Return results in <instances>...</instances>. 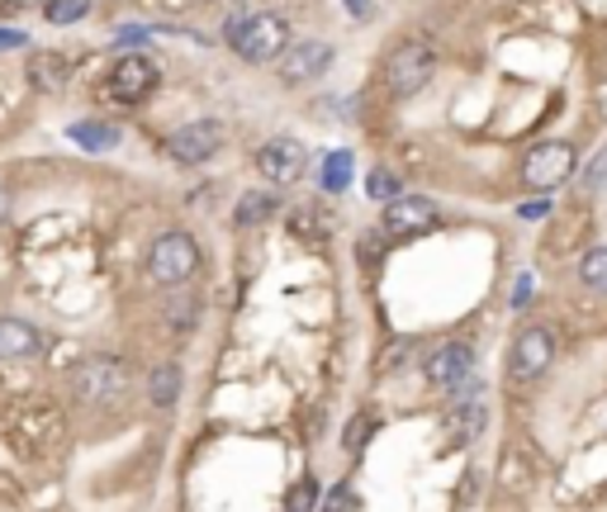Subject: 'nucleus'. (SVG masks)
Listing matches in <instances>:
<instances>
[{
	"mask_svg": "<svg viewBox=\"0 0 607 512\" xmlns=\"http://www.w3.org/2000/svg\"><path fill=\"white\" fill-rule=\"evenodd\" d=\"M223 39H228V48H233L242 62L266 67V62H276L280 52L290 48V24H285L280 14H271V10H238L233 20L223 24Z\"/></svg>",
	"mask_w": 607,
	"mask_h": 512,
	"instance_id": "obj_1",
	"label": "nucleus"
},
{
	"mask_svg": "<svg viewBox=\"0 0 607 512\" xmlns=\"http://www.w3.org/2000/svg\"><path fill=\"white\" fill-rule=\"evenodd\" d=\"M133 390V370L119 357H91L71 370V399L81 409H119Z\"/></svg>",
	"mask_w": 607,
	"mask_h": 512,
	"instance_id": "obj_2",
	"label": "nucleus"
},
{
	"mask_svg": "<svg viewBox=\"0 0 607 512\" xmlns=\"http://www.w3.org/2000/svg\"><path fill=\"white\" fill-rule=\"evenodd\" d=\"M432 77H437V48L427 39H404L385 58V86L395 100H414L418 91L432 86Z\"/></svg>",
	"mask_w": 607,
	"mask_h": 512,
	"instance_id": "obj_3",
	"label": "nucleus"
},
{
	"mask_svg": "<svg viewBox=\"0 0 607 512\" xmlns=\"http://www.w3.org/2000/svg\"><path fill=\"white\" fill-rule=\"evenodd\" d=\"M195 271H200V242H195L190 233L171 228V233H162L152 242V252H148V280L152 285L181 290V285H190Z\"/></svg>",
	"mask_w": 607,
	"mask_h": 512,
	"instance_id": "obj_4",
	"label": "nucleus"
},
{
	"mask_svg": "<svg viewBox=\"0 0 607 512\" xmlns=\"http://www.w3.org/2000/svg\"><path fill=\"white\" fill-rule=\"evenodd\" d=\"M422 375H427V384H432L437 394H470V390H479V384L470 380L475 375V347L470 342H441L432 357L422 361Z\"/></svg>",
	"mask_w": 607,
	"mask_h": 512,
	"instance_id": "obj_5",
	"label": "nucleus"
},
{
	"mask_svg": "<svg viewBox=\"0 0 607 512\" xmlns=\"http://www.w3.org/2000/svg\"><path fill=\"white\" fill-rule=\"evenodd\" d=\"M550 361H556V332L541 328V323H531L523 328L513 338V351H508V380L513 384H531V380H541Z\"/></svg>",
	"mask_w": 607,
	"mask_h": 512,
	"instance_id": "obj_6",
	"label": "nucleus"
},
{
	"mask_svg": "<svg viewBox=\"0 0 607 512\" xmlns=\"http://www.w3.org/2000/svg\"><path fill=\"white\" fill-rule=\"evenodd\" d=\"M575 167H579V152L556 138V143H537V148H531L523 157V167H517V175H523L527 190H556V185H565L569 175H575Z\"/></svg>",
	"mask_w": 607,
	"mask_h": 512,
	"instance_id": "obj_7",
	"label": "nucleus"
},
{
	"mask_svg": "<svg viewBox=\"0 0 607 512\" xmlns=\"http://www.w3.org/2000/svg\"><path fill=\"white\" fill-rule=\"evenodd\" d=\"M223 148V123L219 119H195V123H181L171 138H167V157L176 167H200L209 162L213 152Z\"/></svg>",
	"mask_w": 607,
	"mask_h": 512,
	"instance_id": "obj_8",
	"label": "nucleus"
},
{
	"mask_svg": "<svg viewBox=\"0 0 607 512\" xmlns=\"http://www.w3.org/2000/svg\"><path fill=\"white\" fill-rule=\"evenodd\" d=\"M437 200H427V195H395V200H385V233L389 238H418V233H432L437 228Z\"/></svg>",
	"mask_w": 607,
	"mask_h": 512,
	"instance_id": "obj_9",
	"label": "nucleus"
},
{
	"mask_svg": "<svg viewBox=\"0 0 607 512\" xmlns=\"http://www.w3.org/2000/svg\"><path fill=\"white\" fill-rule=\"evenodd\" d=\"M304 167H309V152H304L299 138H271V143L257 148V171L266 175L271 185H295L304 181Z\"/></svg>",
	"mask_w": 607,
	"mask_h": 512,
	"instance_id": "obj_10",
	"label": "nucleus"
},
{
	"mask_svg": "<svg viewBox=\"0 0 607 512\" xmlns=\"http://www.w3.org/2000/svg\"><path fill=\"white\" fill-rule=\"evenodd\" d=\"M332 67V48L328 43H318V39H309V43H290L276 58V77L285 81V86H309V81H318Z\"/></svg>",
	"mask_w": 607,
	"mask_h": 512,
	"instance_id": "obj_11",
	"label": "nucleus"
},
{
	"mask_svg": "<svg viewBox=\"0 0 607 512\" xmlns=\"http://www.w3.org/2000/svg\"><path fill=\"white\" fill-rule=\"evenodd\" d=\"M110 91L115 100L123 104H138V100H148L157 91V67L142 58V52H129V58H119L115 62V72H110Z\"/></svg>",
	"mask_w": 607,
	"mask_h": 512,
	"instance_id": "obj_12",
	"label": "nucleus"
},
{
	"mask_svg": "<svg viewBox=\"0 0 607 512\" xmlns=\"http://www.w3.org/2000/svg\"><path fill=\"white\" fill-rule=\"evenodd\" d=\"M43 351V332L24 318H0V361H33Z\"/></svg>",
	"mask_w": 607,
	"mask_h": 512,
	"instance_id": "obj_13",
	"label": "nucleus"
},
{
	"mask_svg": "<svg viewBox=\"0 0 607 512\" xmlns=\"http://www.w3.org/2000/svg\"><path fill=\"white\" fill-rule=\"evenodd\" d=\"M71 77V67L67 58H58V52H33L29 58V81H33V91H48V96H58L62 86Z\"/></svg>",
	"mask_w": 607,
	"mask_h": 512,
	"instance_id": "obj_14",
	"label": "nucleus"
},
{
	"mask_svg": "<svg viewBox=\"0 0 607 512\" xmlns=\"http://www.w3.org/2000/svg\"><path fill=\"white\" fill-rule=\"evenodd\" d=\"M485 422H489V413H485V403H460V409L446 418V436L456 441V446H466V441H475L479 432H485Z\"/></svg>",
	"mask_w": 607,
	"mask_h": 512,
	"instance_id": "obj_15",
	"label": "nucleus"
},
{
	"mask_svg": "<svg viewBox=\"0 0 607 512\" xmlns=\"http://www.w3.org/2000/svg\"><path fill=\"white\" fill-rule=\"evenodd\" d=\"M71 143H77V148H91V152H105V148L119 143V129H115V123L86 119V123H71Z\"/></svg>",
	"mask_w": 607,
	"mask_h": 512,
	"instance_id": "obj_16",
	"label": "nucleus"
},
{
	"mask_svg": "<svg viewBox=\"0 0 607 512\" xmlns=\"http://www.w3.org/2000/svg\"><path fill=\"white\" fill-rule=\"evenodd\" d=\"M271 214H276V195L247 190V195L238 200V209H233V223H238V228H257V223H266Z\"/></svg>",
	"mask_w": 607,
	"mask_h": 512,
	"instance_id": "obj_17",
	"label": "nucleus"
},
{
	"mask_svg": "<svg viewBox=\"0 0 607 512\" xmlns=\"http://www.w3.org/2000/svg\"><path fill=\"white\" fill-rule=\"evenodd\" d=\"M579 285L594 294H607V247H588L579 257Z\"/></svg>",
	"mask_w": 607,
	"mask_h": 512,
	"instance_id": "obj_18",
	"label": "nucleus"
},
{
	"mask_svg": "<svg viewBox=\"0 0 607 512\" xmlns=\"http://www.w3.org/2000/svg\"><path fill=\"white\" fill-rule=\"evenodd\" d=\"M176 394H181V370H176V365H157L152 380H148V399L157 403V409H171Z\"/></svg>",
	"mask_w": 607,
	"mask_h": 512,
	"instance_id": "obj_19",
	"label": "nucleus"
},
{
	"mask_svg": "<svg viewBox=\"0 0 607 512\" xmlns=\"http://www.w3.org/2000/svg\"><path fill=\"white\" fill-rule=\"evenodd\" d=\"M91 14V0H43V20L48 24H77V20H86Z\"/></svg>",
	"mask_w": 607,
	"mask_h": 512,
	"instance_id": "obj_20",
	"label": "nucleus"
},
{
	"mask_svg": "<svg viewBox=\"0 0 607 512\" xmlns=\"http://www.w3.org/2000/svg\"><path fill=\"white\" fill-rule=\"evenodd\" d=\"M351 185V152H328L324 157V190H347Z\"/></svg>",
	"mask_w": 607,
	"mask_h": 512,
	"instance_id": "obj_21",
	"label": "nucleus"
},
{
	"mask_svg": "<svg viewBox=\"0 0 607 512\" xmlns=\"http://www.w3.org/2000/svg\"><path fill=\"white\" fill-rule=\"evenodd\" d=\"M318 508V484L304 474V480L290 489V499H285V512H314Z\"/></svg>",
	"mask_w": 607,
	"mask_h": 512,
	"instance_id": "obj_22",
	"label": "nucleus"
},
{
	"mask_svg": "<svg viewBox=\"0 0 607 512\" xmlns=\"http://www.w3.org/2000/svg\"><path fill=\"white\" fill-rule=\"evenodd\" d=\"M375 428H380V422H375L370 413H356V418H351V428H347V451H351V455L361 451L366 441H370V432H375Z\"/></svg>",
	"mask_w": 607,
	"mask_h": 512,
	"instance_id": "obj_23",
	"label": "nucleus"
},
{
	"mask_svg": "<svg viewBox=\"0 0 607 512\" xmlns=\"http://www.w3.org/2000/svg\"><path fill=\"white\" fill-rule=\"evenodd\" d=\"M366 190H370V200H395V195H399V181H395L389 171H370Z\"/></svg>",
	"mask_w": 607,
	"mask_h": 512,
	"instance_id": "obj_24",
	"label": "nucleus"
},
{
	"mask_svg": "<svg viewBox=\"0 0 607 512\" xmlns=\"http://www.w3.org/2000/svg\"><path fill=\"white\" fill-rule=\"evenodd\" d=\"M324 512H356V493H351V484H337L332 493H328V508Z\"/></svg>",
	"mask_w": 607,
	"mask_h": 512,
	"instance_id": "obj_25",
	"label": "nucleus"
},
{
	"mask_svg": "<svg viewBox=\"0 0 607 512\" xmlns=\"http://www.w3.org/2000/svg\"><path fill=\"white\" fill-rule=\"evenodd\" d=\"M603 181H607V148L594 157V167L584 171V190H603Z\"/></svg>",
	"mask_w": 607,
	"mask_h": 512,
	"instance_id": "obj_26",
	"label": "nucleus"
},
{
	"mask_svg": "<svg viewBox=\"0 0 607 512\" xmlns=\"http://www.w3.org/2000/svg\"><path fill=\"white\" fill-rule=\"evenodd\" d=\"M29 39H24V33L20 29H0V48H24Z\"/></svg>",
	"mask_w": 607,
	"mask_h": 512,
	"instance_id": "obj_27",
	"label": "nucleus"
},
{
	"mask_svg": "<svg viewBox=\"0 0 607 512\" xmlns=\"http://www.w3.org/2000/svg\"><path fill=\"white\" fill-rule=\"evenodd\" d=\"M10 204H14V200H10V190H6V185H0V223H6V219H10Z\"/></svg>",
	"mask_w": 607,
	"mask_h": 512,
	"instance_id": "obj_28",
	"label": "nucleus"
},
{
	"mask_svg": "<svg viewBox=\"0 0 607 512\" xmlns=\"http://www.w3.org/2000/svg\"><path fill=\"white\" fill-rule=\"evenodd\" d=\"M366 6H370V0H351V14H356V20H361V14H366Z\"/></svg>",
	"mask_w": 607,
	"mask_h": 512,
	"instance_id": "obj_29",
	"label": "nucleus"
},
{
	"mask_svg": "<svg viewBox=\"0 0 607 512\" xmlns=\"http://www.w3.org/2000/svg\"><path fill=\"white\" fill-rule=\"evenodd\" d=\"M489 6H523V0H489Z\"/></svg>",
	"mask_w": 607,
	"mask_h": 512,
	"instance_id": "obj_30",
	"label": "nucleus"
},
{
	"mask_svg": "<svg viewBox=\"0 0 607 512\" xmlns=\"http://www.w3.org/2000/svg\"><path fill=\"white\" fill-rule=\"evenodd\" d=\"M190 6H205V0H190Z\"/></svg>",
	"mask_w": 607,
	"mask_h": 512,
	"instance_id": "obj_31",
	"label": "nucleus"
}]
</instances>
